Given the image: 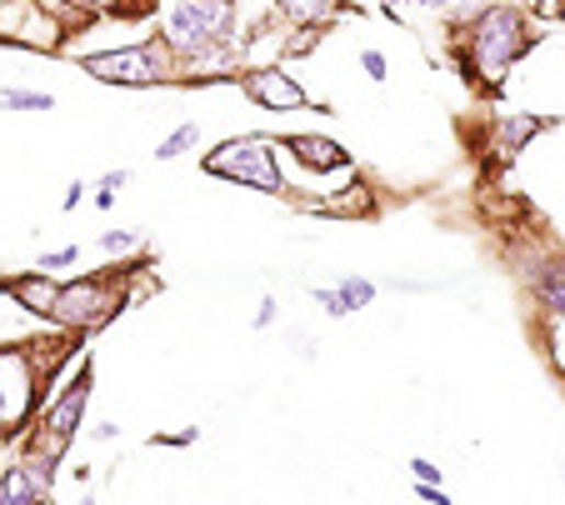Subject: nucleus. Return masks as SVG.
Returning <instances> with one entry per match:
<instances>
[{
    "instance_id": "nucleus-1",
    "label": "nucleus",
    "mask_w": 565,
    "mask_h": 505,
    "mask_svg": "<svg viewBox=\"0 0 565 505\" xmlns=\"http://www.w3.org/2000/svg\"><path fill=\"white\" fill-rule=\"evenodd\" d=\"M531 25H526V15L510 11V5H490V11H481L471 21V50H455V60H461L465 76H481L486 86H496L500 76H506L510 66H516V56L531 45Z\"/></svg>"
},
{
    "instance_id": "nucleus-2",
    "label": "nucleus",
    "mask_w": 565,
    "mask_h": 505,
    "mask_svg": "<svg viewBox=\"0 0 565 505\" xmlns=\"http://www.w3.org/2000/svg\"><path fill=\"white\" fill-rule=\"evenodd\" d=\"M236 35V0H170L166 41L181 56H205Z\"/></svg>"
},
{
    "instance_id": "nucleus-3",
    "label": "nucleus",
    "mask_w": 565,
    "mask_h": 505,
    "mask_svg": "<svg viewBox=\"0 0 565 505\" xmlns=\"http://www.w3.org/2000/svg\"><path fill=\"white\" fill-rule=\"evenodd\" d=\"M205 170L221 180H236V186H250L260 195H281L285 180L275 170V146L265 135H240V141H226L205 156Z\"/></svg>"
},
{
    "instance_id": "nucleus-4",
    "label": "nucleus",
    "mask_w": 565,
    "mask_h": 505,
    "mask_svg": "<svg viewBox=\"0 0 565 505\" xmlns=\"http://www.w3.org/2000/svg\"><path fill=\"white\" fill-rule=\"evenodd\" d=\"M115 311H121V301H115V276H86V281H70V285H60L56 301H50V315L66 321V326H80V330L105 326Z\"/></svg>"
},
{
    "instance_id": "nucleus-5",
    "label": "nucleus",
    "mask_w": 565,
    "mask_h": 505,
    "mask_svg": "<svg viewBox=\"0 0 565 505\" xmlns=\"http://www.w3.org/2000/svg\"><path fill=\"white\" fill-rule=\"evenodd\" d=\"M80 70H91L95 80H111V86H156V80H166V50H160V41L125 45V50L86 56Z\"/></svg>"
},
{
    "instance_id": "nucleus-6",
    "label": "nucleus",
    "mask_w": 565,
    "mask_h": 505,
    "mask_svg": "<svg viewBox=\"0 0 565 505\" xmlns=\"http://www.w3.org/2000/svg\"><path fill=\"white\" fill-rule=\"evenodd\" d=\"M35 411V360L25 350H0V436L31 420Z\"/></svg>"
},
{
    "instance_id": "nucleus-7",
    "label": "nucleus",
    "mask_w": 565,
    "mask_h": 505,
    "mask_svg": "<svg viewBox=\"0 0 565 505\" xmlns=\"http://www.w3.org/2000/svg\"><path fill=\"white\" fill-rule=\"evenodd\" d=\"M240 90H246L260 111H275V115L306 111V90L295 86L285 70H246V76H240Z\"/></svg>"
},
{
    "instance_id": "nucleus-8",
    "label": "nucleus",
    "mask_w": 565,
    "mask_h": 505,
    "mask_svg": "<svg viewBox=\"0 0 565 505\" xmlns=\"http://www.w3.org/2000/svg\"><path fill=\"white\" fill-rule=\"evenodd\" d=\"M285 150H291L301 166H310V170H340V166H351V156H346L336 141H326V135H291V141H285Z\"/></svg>"
},
{
    "instance_id": "nucleus-9",
    "label": "nucleus",
    "mask_w": 565,
    "mask_h": 505,
    "mask_svg": "<svg viewBox=\"0 0 565 505\" xmlns=\"http://www.w3.org/2000/svg\"><path fill=\"white\" fill-rule=\"evenodd\" d=\"M41 495H50V485L41 481L31 465H15V471H5V481H0V505H35Z\"/></svg>"
},
{
    "instance_id": "nucleus-10",
    "label": "nucleus",
    "mask_w": 565,
    "mask_h": 505,
    "mask_svg": "<svg viewBox=\"0 0 565 505\" xmlns=\"http://www.w3.org/2000/svg\"><path fill=\"white\" fill-rule=\"evenodd\" d=\"M535 131H541V121H535V115H506V121H500V131H496V156L510 160Z\"/></svg>"
},
{
    "instance_id": "nucleus-11",
    "label": "nucleus",
    "mask_w": 565,
    "mask_h": 505,
    "mask_svg": "<svg viewBox=\"0 0 565 505\" xmlns=\"http://www.w3.org/2000/svg\"><path fill=\"white\" fill-rule=\"evenodd\" d=\"M275 5H281V15L295 25H316V21L336 15V0H275Z\"/></svg>"
},
{
    "instance_id": "nucleus-12",
    "label": "nucleus",
    "mask_w": 565,
    "mask_h": 505,
    "mask_svg": "<svg viewBox=\"0 0 565 505\" xmlns=\"http://www.w3.org/2000/svg\"><path fill=\"white\" fill-rule=\"evenodd\" d=\"M535 291H541V301L551 305V311H561V315H565V266L535 270Z\"/></svg>"
},
{
    "instance_id": "nucleus-13",
    "label": "nucleus",
    "mask_w": 565,
    "mask_h": 505,
    "mask_svg": "<svg viewBox=\"0 0 565 505\" xmlns=\"http://www.w3.org/2000/svg\"><path fill=\"white\" fill-rule=\"evenodd\" d=\"M0 105H11V111H50L56 96H46V90H0Z\"/></svg>"
},
{
    "instance_id": "nucleus-14",
    "label": "nucleus",
    "mask_w": 565,
    "mask_h": 505,
    "mask_svg": "<svg viewBox=\"0 0 565 505\" xmlns=\"http://www.w3.org/2000/svg\"><path fill=\"white\" fill-rule=\"evenodd\" d=\"M195 141H201V125H181V131H170L166 141H160L156 156H160V160H176V156H185Z\"/></svg>"
},
{
    "instance_id": "nucleus-15",
    "label": "nucleus",
    "mask_w": 565,
    "mask_h": 505,
    "mask_svg": "<svg viewBox=\"0 0 565 505\" xmlns=\"http://www.w3.org/2000/svg\"><path fill=\"white\" fill-rule=\"evenodd\" d=\"M11 291L21 295L31 311H50V301H56V285H46V281H15Z\"/></svg>"
},
{
    "instance_id": "nucleus-16",
    "label": "nucleus",
    "mask_w": 565,
    "mask_h": 505,
    "mask_svg": "<svg viewBox=\"0 0 565 505\" xmlns=\"http://www.w3.org/2000/svg\"><path fill=\"white\" fill-rule=\"evenodd\" d=\"M340 295H346V305H351V311H361V305L375 301V285L361 281V276H346V281H340Z\"/></svg>"
},
{
    "instance_id": "nucleus-17",
    "label": "nucleus",
    "mask_w": 565,
    "mask_h": 505,
    "mask_svg": "<svg viewBox=\"0 0 565 505\" xmlns=\"http://www.w3.org/2000/svg\"><path fill=\"white\" fill-rule=\"evenodd\" d=\"M125 180H131V170H111V176H101V191H95V205H101V211L115 205V191H121Z\"/></svg>"
},
{
    "instance_id": "nucleus-18",
    "label": "nucleus",
    "mask_w": 565,
    "mask_h": 505,
    "mask_svg": "<svg viewBox=\"0 0 565 505\" xmlns=\"http://www.w3.org/2000/svg\"><path fill=\"white\" fill-rule=\"evenodd\" d=\"M316 305L330 315V321H340V315H351V305H346V295H340V291H326V285H316Z\"/></svg>"
},
{
    "instance_id": "nucleus-19",
    "label": "nucleus",
    "mask_w": 565,
    "mask_h": 505,
    "mask_svg": "<svg viewBox=\"0 0 565 505\" xmlns=\"http://www.w3.org/2000/svg\"><path fill=\"white\" fill-rule=\"evenodd\" d=\"M76 260H80V250L66 246V250H50V256H41V270H60V266H76Z\"/></svg>"
},
{
    "instance_id": "nucleus-20",
    "label": "nucleus",
    "mask_w": 565,
    "mask_h": 505,
    "mask_svg": "<svg viewBox=\"0 0 565 505\" xmlns=\"http://www.w3.org/2000/svg\"><path fill=\"white\" fill-rule=\"evenodd\" d=\"M136 246V231H105L101 236V250H131Z\"/></svg>"
},
{
    "instance_id": "nucleus-21",
    "label": "nucleus",
    "mask_w": 565,
    "mask_h": 505,
    "mask_svg": "<svg viewBox=\"0 0 565 505\" xmlns=\"http://www.w3.org/2000/svg\"><path fill=\"white\" fill-rule=\"evenodd\" d=\"M361 66H365V76H371V80H385V76H391V70H385V56H381V50H361Z\"/></svg>"
},
{
    "instance_id": "nucleus-22",
    "label": "nucleus",
    "mask_w": 565,
    "mask_h": 505,
    "mask_svg": "<svg viewBox=\"0 0 565 505\" xmlns=\"http://www.w3.org/2000/svg\"><path fill=\"white\" fill-rule=\"evenodd\" d=\"M410 475H416V481H426V485H441V471H436L426 456H416V461H410Z\"/></svg>"
},
{
    "instance_id": "nucleus-23",
    "label": "nucleus",
    "mask_w": 565,
    "mask_h": 505,
    "mask_svg": "<svg viewBox=\"0 0 565 505\" xmlns=\"http://www.w3.org/2000/svg\"><path fill=\"white\" fill-rule=\"evenodd\" d=\"M275 311H281V305H275V295H265V301H260V311H256V330H271L275 326Z\"/></svg>"
},
{
    "instance_id": "nucleus-24",
    "label": "nucleus",
    "mask_w": 565,
    "mask_h": 505,
    "mask_svg": "<svg viewBox=\"0 0 565 505\" xmlns=\"http://www.w3.org/2000/svg\"><path fill=\"white\" fill-rule=\"evenodd\" d=\"M91 191V186H86V180H70V191H66V201H60V211H76L80 205V195Z\"/></svg>"
},
{
    "instance_id": "nucleus-25",
    "label": "nucleus",
    "mask_w": 565,
    "mask_h": 505,
    "mask_svg": "<svg viewBox=\"0 0 565 505\" xmlns=\"http://www.w3.org/2000/svg\"><path fill=\"white\" fill-rule=\"evenodd\" d=\"M195 436H201V430H181V436H166V440L156 436V440H150V446H191Z\"/></svg>"
},
{
    "instance_id": "nucleus-26",
    "label": "nucleus",
    "mask_w": 565,
    "mask_h": 505,
    "mask_svg": "<svg viewBox=\"0 0 565 505\" xmlns=\"http://www.w3.org/2000/svg\"><path fill=\"white\" fill-rule=\"evenodd\" d=\"M406 5H426V11H441L445 0H406Z\"/></svg>"
},
{
    "instance_id": "nucleus-27",
    "label": "nucleus",
    "mask_w": 565,
    "mask_h": 505,
    "mask_svg": "<svg viewBox=\"0 0 565 505\" xmlns=\"http://www.w3.org/2000/svg\"><path fill=\"white\" fill-rule=\"evenodd\" d=\"M86 5H111V0H86Z\"/></svg>"
}]
</instances>
